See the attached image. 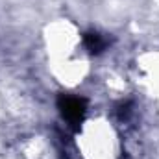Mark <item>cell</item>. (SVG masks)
Here are the masks:
<instances>
[{
  "instance_id": "cell-2",
  "label": "cell",
  "mask_w": 159,
  "mask_h": 159,
  "mask_svg": "<svg viewBox=\"0 0 159 159\" xmlns=\"http://www.w3.org/2000/svg\"><path fill=\"white\" fill-rule=\"evenodd\" d=\"M83 44L91 54H102L107 48V39L104 35H100L98 32H89L83 37Z\"/></svg>"
},
{
  "instance_id": "cell-1",
  "label": "cell",
  "mask_w": 159,
  "mask_h": 159,
  "mask_svg": "<svg viewBox=\"0 0 159 159\" xmlns=\"http://www.w3.org/2000/svg\"><path fill=\"white\" fill-rule=\"evenodd\" d=\"M57 109H59L63 120L67 122V126L70 129L78 131L81 122L85 120V115H87V100L81 96H74V94H59Z\"/></svg>"
},
{
  "instance_id": "cell-3",
  "label": "cell",
  "mask_w": 159,
  "mask_h": 159,
  "mask_svg": "<svg viewBox=\"0 0 159 159\" xmlns=\"http://www.w3.org/2000/svg\"><path fill=\"white\" fill-rule=\"evenodd\" d=\"M133 113V106L131 102H120L119 107H117V115H119L120 120H128Z\"/></svg>"
}]
</instances>
